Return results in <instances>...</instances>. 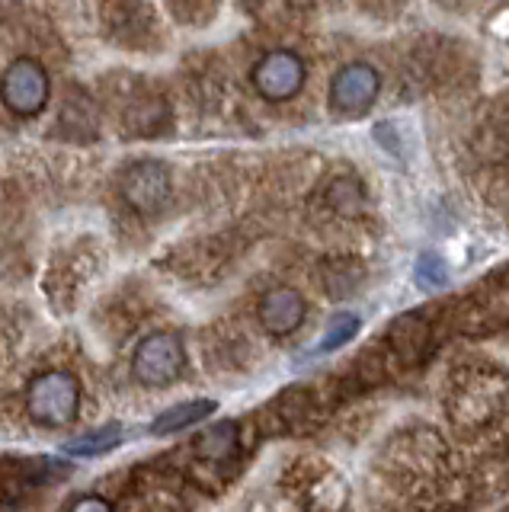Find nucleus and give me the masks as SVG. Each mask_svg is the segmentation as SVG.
Instances as JSON below:
<instances>
[{
	"mask_svg": "<svg viewBox=\"0 0 509 512\" xmlns=\"http://www.w3.org/2000/svg\"><path fill=\"white\" fill-rule=\"evenodd\" d=\"M77 407H81V384H77L71 372L55 368V372H42L29 381L26 413L33 423L49 429L68 426L77 416Z\"/></svg>",
	"mask_w": 509,
	"mask_h": 512,
	"instance_id": "f257e3e1",
	"label": "nucleus"
},
{
	"mask_svg": "<svg viewBox=\"0 0 509 512\" xmlns=\"http://www.w3.org/2000/svg\"><path fill=\"white\" fill-rule=\"evenodd\" d=\"M186 368V349L177 333H151L135 346L132 375L145 388H167Z\"/></svg>",
	"mask_w": 509,
	"mask_h": 512,
	"instance_id": "f03ea898",
	"label": "nucleus"
},
{
	"mask_svg": "<svg viewBox=\"0 0 509 512\" xmlns=\"http://www.w3.org/2000/svg\"><path fill=\"white\" fill-rule=\"evenodd\" d=\"M119 192L132 212L154 218L170 202V170L161 160H135L122 170Z\"/></svg>",
	"mask_w": 509,
	"mask_h": 512,
	"instance_id": "7ed1b4c3",
	"label": "nucleus"
},
{
	"mask_svg": "<svg viewBox=\"0 0 509 512\" xmlns=\"http://www.w3.org/2000/svg\"><path fill=\"white\" fill-rule=\"evenodd\" d=\"M52 93L49 71L42 68L36 58H17L7 64L4 71V103L13 116L33 119L45 109Z\"/></svg>",
	"mask_w": 509,
	"mask_h": 512,
	"instance_id": "20e7f679",
	"label": "nucleus"
},
{
	"mask_svg": "<svg viewBox=\"0 0 509 512\" xmlns=\"http://www.w3.org/2000/svg\"><path fill=\"white\" fill-rule=\"evenodd\" d=\"M305 61H301L292 48H273L257 64H253V87L269 103L295 100L305 87Z\"/></svg>",
	"mask_w": 509,
	"mask_h": 512,
	"instance_id": "39448f33",
	"label": "nucleus"
},
{
	"mask_svg": "<svg viewBox=\"0 0 509 512\" xmlns=\"http://www.w3.org/2000/svg\"><path fill=\"white\" fill-rule=\"evenodd\" d=\"M381 77L369 61H349L330 77V109L340 116H362L378 100Z\"/></svg>",
	"mask_w": 509,
	"mask_h": 512,
	"instance_id": "423d86ee",
	"label": "nucleus"
},
{
	"mask_svg": "<svg viewBox=\"0 0 509 512\" xmlns=\"http://www.w3.org/2000/svg\"><path fill=\"white\" fill-rule=\"evenodd\" d=\"M308 314V304L305 295L298 292L292 285H276L260 298L257 304V317H260V327L269 336H289L301 327V320Z\"/></svg>",
	"mask_w": 509,
	"mask_h": 512,
	"instance_id": "0eeeda50",
	"label": "nucleus"
},
{
	"mask_svg": "<svg viewBox=\"0 0 509 512\" xmlns=\"http://www.w3.org/2000/svg\"><path fill=\"white\" fill-rule=\"evenodd\" d=\"M500 407H503V381L477 375L471 384H465L455 394L452 416L455 423H487Z\"/></svg>",
	"mask_w": 509,
	"mask_h": 512,
	"instance_id": "6e6552de",
	"label": "nucleus"
},
{
	"mask_svg": "<svg viewBox=\"0 0 509 512\" xmlns=\"http://www.w3.org/2000/svg\"><path fill=\"white\" fill-rule=\"evenodd\" d=\"M237 445H241V436H237V423L221 420V423H215V426H209V429L202 432L199 442H196V452L205 461L225 464V461H234Z\"/></svg>",
	"mask_w": 509,
	"mask_h": 512,
	"instance_id": "1a4fd4ad",
	"label": "nucleus"
},
{
	"mask_svg": "<svg viewBox=\"0 0 509 512\" xmlns=\"http://www.w3.org/2000/svg\"><path fill=\"white\" fill-rule=\"evenodd\" d=\"M209 413H215V400H186V404H177L157 416L151 423V432L154 436H170V432H180L193 423H202Z\"/></svg>",
	"mask_w": 509,
	"mask_h": 512,
	"instance_id": "9d476101",
	"label": "nucleus"
},
{
	"mask_svg": "<svg viewBox=\"0 0 509 512\" xmlns=\"http://www.w3.org/2000/svg\"><path fill=\"white\" fill-rule=\"evenodd\" d=\"M122 426L119 423H109V426H103V429H93V432H87V436H81V439H71L68 445H65V452L68 455H77V458H97V455H106V452H113V448L122 442Z\"/></svg>",
	"mask_w": 509,
	"mask_h": 512,
	"instance_id": "9b49d317",
	"label": "nucleus"
},
{
	"mask_svg": "<svg viewBox=\"0 0 509 512\" xmlns=\"http://www.w3.org/2000/svg\"><path fill=\"white\" fill-rule=\"evenodd\" d=\"M359 333V317L356 314H337V317H330V324L321 336V343H317L314 352H333V349H340L346 346L353 336Z\"/></svg>",
	"mask_w": 509,
	"mask_h": 512,
	"instance_id": "f8f14e48",
	"label": "nucleus"
},
{
	"mask_svg": "<svg viewBox=\"0 0 509 512\" xmlns=\"http://www.w3.org/2000/svg\"><path fill=\"white\" fill-rule=\"evenodd\" d=\"M330 205L337 208L343 215H359L362 205H365V192L356 180L349 176H340V180L330 183Z\"/></svg>",
	"mask_w": 509,
	"mask_h": 512,
	"instance_id": "ddd939ff",
	"label": "nucleus"
},
{
	"mask_svg": "<svg viewBox=\"0 0 509 512\" xmlns=\"http://www.w3.org/2000/svg\"><path fill=\"white\" fill-rule=\"evenodd\" d=\"M417 276H420V285H423V288H442L445 279H449V272H445V266H442L439 256L426 253L423 260H420V266H417Z\"/></svg>",
	"mask_w": 509,
	"mask_h": 512,
	"instance_id": "4468645a",
	"label": "nucleus"
},
{
	"mask_svg": "<svg viewBox=\"0 0 509 512\" xmlns=\"http://www.w3.org/2000/svg\"><path fill=\"white\" fill-rule=\"evenodd\" d=\"M68 512H113V506H109L103 496H81Z\"/></svg>",
	"mask_w": 509,
	"mask_h": 512,
	"instance_id": "2eb2a0df",
	"label": "nucleus"
}]
</instances>
